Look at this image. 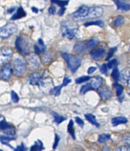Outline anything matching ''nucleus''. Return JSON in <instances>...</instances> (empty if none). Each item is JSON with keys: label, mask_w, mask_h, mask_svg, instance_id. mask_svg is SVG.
<instances>
[{"label": "nucleus", "mask_w": 130, "mask_h": 151, "mask_svg": "<svg viewBox=\"0 0 130 151\" xmlns=\"http://www.w3.org/2000/svg\"><path fill=\"white\" fill-rule=\"evenodd\" d=\"M103 10L100 7L81 6L72 14V17L76 22H81V21L91 19V18H100L103 15Z\"/></svg>", "instance_id": "obj_1"}, {"label": "nucleus", "mask_w": 130, "mask_h": 151, "mask_svg": "<svg viewBox=\"0 0 130 151\" xmlns=\"http://www.w3.org/2000/svg\"><path fill=\"white\" fill-rule=\"evenodd\" d=\"M12 71L14 75L18 77H22L25 75L27 71V62L21 55L14 58L12 62Z\"/></svg>", "instance_id": "obj_2"}, {"label": "nucleus", "mask_w": 130, "mask_h": 151, "mask_svg": "<svg viewBox=\"0 0 130 151\" xmlns=\"http://www.w3.org/2000/svg\"><path fill=\"white\" fill-rule=\"evenodd\" d=\"M15 46L18 51L23 55H27L30 52V41L23 36H18L15 41Z\"/></svg>", "instance_id": "obj_3"}, {"label": "nucleus", "mask_w": 130, "mask_h": 151, "mask_svg": "<svg viewBox=\"0 0 130 151\" xmlns=\"http://www.w3.org/2000/svg\"><path fill=\"white\" fill-rule=\"evenodd\" d=\"M62 57L66 60L69 68L72 72H75L82 64V58L68 53H62Z\"/></svg>", "instance_id": "obj_4"}, {"label": "nucleus", "mask_w": 130, "mask_h": 151, "mask_svg": "<svg viewBox=\"0 0 130 151\" xmlns=\"http://www.w3.org/2000/svg\"><path fill=\"white\" fill-rule=\"evenodd\" d=\"M62 36L70 40H75L79 38V30L78 28L70 27L68 22L62 24Z\"/></svg>", "instance_id": "obj_5"}, {"label": "nucleus", "mask_w": 130, "mask_h": 151, "mask_svg": "<svg viewBox=\"0 0 130 151\" xmlns=\"http://www.w3.org/2000/svg\"><path fill=\"white\" fill-rule=\"evenodd\" d=\"M17 30H18V27L15 24H7L3 27H0V38L7 39L16 32Z\"/></svg>", "instance_id": "obj_6"}, {"label": "nucleus", "mask_w": 130, "mask_h": 151, "mask_svg": "<svg viewBox=\"0 0 130 151\" xmlns=\"http://www.w3.org/2000/svg\"><path fill=\"white\" fill-rule=\"evenodd\" d=\"M13 57V50L10 47L0 49V66L8 65Z\"/></svg>", "instance_id": "obj_7"}, {"label": "nucleus", "mask_w": 130, "mask_h": 151, "mask_svg": "<svg viewBox=\"0 0 130 151\" xmlns=\"http://www.w3.org/2000/svg\"><path fill=\"white\" fill-rule=\"evenodd\" d=\"M27 64L30 71L38 69L40 65V59L37 54H30L27 57Z\"/></svg>", "instance_id": "obj_8"}, {"label": "nucleus", "mask_w": 130, "mask_h": 151, "mask_svg": "<svg viewBox=\"0 0 130 151\" xmlns=\"http://www.w3.org/2000/svg\"><path fill=\"white\" fill-rule=\"evenodd\" d=\"M13 75L12 68L10 65H6L2 66L0 70V79L3 81H9Z\"/></svg>", "instance_id": "obj_9"}, {"label": "nucleus", "mask_w": 130, "mask_h": 151, "mask_svg": "<svg viewBox=\"0 0 130 151\" xmlns=\"http://www.w3.org/2000/svg\"><path fill=\"white\" fill-rule=\"evenodd\" d=\"M88 51L87 42H79L74 46V52L78 55H84Z\"/></svg>", "instance_id": "obj_10"}, {"label": "nucleus", "mask_w": 130, "mask_h": 151, "mask_svg": "<svg viewBox=\"0 0 130 151\" xmlns=\"http://www.w3.org/2000/svg\"><path fill=\"white\" fill-rule=\"evenodd\" d=\"M27 81L31 85H41L43 81L39 73H31L27 78Z\"/></svg>", "instance_id": "obj_11"}, {"label": "nucleus", "mask_w": 130, "mask_h": 151, "mask_svg": "<svg viewBox=\"0 0 130 151\" xmlns=\"http://www.w3.org/2000/svg\"><path fill=\"white\" fill-rule=\"evenodd\" d=\"M99 94H100L101 100H108L110 97H112L113 96L111 90L108 87H107V86L100 88V90H99Z\"/></svg>", "instance_id": "obj_12"}, {"label": "nucleus", "mask_w": 130, "mask_h": 151, "mask_svg": "<svg viewBox=\"0 0 130 151\" xmlns=\"http://www.w3.org/2000/svg\"><path fill=\"white\" fill-rule=\"evenodd\" d=\"M91 82H90V86L91 87L93 90H98L100 87H101L102 84H103V80L100 76H96L92 78H91Z\"/></svg>", "instance_id": "obj_13"}, {"label": "nucleus", "mask_w": 130, "mask_h": 151, "mask_svg": "<svg viewBox=\"0 0 130 151\" xmlns=\"http://www.w3.org/2000/svg\"><path fill=\"white\" fill-rule=\"evenodd\" d=\"M106 52V50L104 48H98L97 50H93L91 52V56L95 60H100L104 56Z\"/></svg>", "instance_id": "obj_14"}, {"label": "nucleus", "mask_w": 130, "mask_h": 151, "mask_svg": "<svg viewBox=\"0 0 130 151\" xmlns=\"http://www.w3.org/2000/svg\"><path fill=\"white\" fill-rule=\"evenodd\" d=\"M114 2L116 4L117 6V9L120 10V11H124V12H128L129 11L130 9V5L126 2H123V1H116L115 0Z\"/></svg>", "instance_id": "obj_15"}, {"label": "nucleus", "mask_w": 130, "mask_h": 151, "mask_svg": "<svg viewBox=\"0 0 130 151\" xmlns=\"http://www.w3.org/2000/svg\"><path fill=\"white\" fill-rule=\"evenodd\" d=\"M46 49V46H45L44 43L42 39H39L38 41V44L34 45V51H35L36 54H39L45 51Z\"/></svg>", "instance_id": "obj_16"}, {"label": "nucleus", "mask_w": 130, "mask_h": 151, "mask_svg": "<svg viewBox=\"0 0 130 151\" xmlns=\"http://www.w3.org/2000/svg\"><path fill=\"white\" fill-rule=\"evenodd\" d=\"M111 122H112V124L113 126H117L119 124H126V123H127L128 120H127L126 118L123 117V116H118V117H115L112 119Z\"/></svg>", "instance_id": "obj_17"}, {"label": "nucleus", "mask_w": 130, "mask_h": 151, "mask_svg": "<svg viewBox=\"0 0 130 151\" xmlns=\"http://www.w3.org/2000/svg\"><path fill=\"white\" fill-rule=\"evenodd\" d=\"M26 16V12L24 11V9H22V7H19L17 10L16 13L13 15L12 17L11 18L12 20H17L19 19V18H24V17Z\"/></svg>", "instance_id": "obj_18"}, {"label": "nucleus", "mask_w": 130, "mask_h": 151, "mask_svg": "<svg viewBox=\"0 0 130 151\" xmlns=\"http://www.w3.org/2000/svg\"><path fill=\"white\" fill-rule=\"evenodd\" d=\"M121 75V79L123 82H125L126 85L129 86V80H130V77H129V69L123 70L122 71V73L120 74Z\"/></svg>", "instance_id": "obj_19"}, {"label": "nucleus", "mask_w": 130, "mask_h": 151, "mask_svg": "<svg viewBox=\"0 0 130 151\" xmlns=\"http://www.w3.org/2000/svg\"><path fill=\"white\" fill-rule=\"evenodd\" d=\"M43 143L41 142L40 140H38L34 143V145L31 146L30 151H41L43 150Z\"/></svg>", "instance_id": "obj_20"}, {"label": "nucleus", "mask_w": 130, "mask_h": 151, "mask_svg": "<svg viewBox=\"0 0 130 151\" xmlns=\"http://www.w3.org/2000/svg\"><path fill=\"white\" fill-rule=\"evenodd\" d=\"M84 117H85V119H87V121L89 122H91L92 124L95 125L96 127H100V124L98 122L96 117H95L94 115H92V114H89V113L85 114V115H84Z\"/></svg>", "instance_id": "obj_21"}, {"label": "nucleus", "mask_w": 130, "mask_h": 151, "mask_svg": "<svg viewBox=\"0 0 130 151\" xmlns=\"http://www.w3.org/2000/svg\"><path fill=\"white\" fill-rule=\"evenodd\" d=\"M13 140H14V137H9V136H6V135H0V142L3 144L8 145L11 148H13V147L10 145V144H9V142Z\"/></svg>", "instance_id": "obj_22"}, {"label": "nucleus", "mask_w": 130, "mask_h": 151, "mask_svg": "<svg viewBox=\"0 0 130 151\" xmlns=\"http://www.w3.org/2000/svg\"><path fill=\"white\" fill-rule=\"evenodd\" d=\"M99 43V40L97 37H94L92 39H91L90 40L87 41V48L88 50H91L92 49H94L97 45Z\"/></svg>", "instance_id": "obj_23"}, {"label": "nucleus", "mask_w": 130, "mask_h": 151, "mask_svg": "<svg viewBox=\"0 0 130 151\" xmlns=\"http://www.w3.org/2000/svg\"><path fill=\"white\" fill-rule=\"evenodd\" d=\"M53 116L54 117V122H55L56 124H60L61 122H62L63 121H65L66 119V117H63V116H60L56 112H53Z\"/></svg>", "instance_id": "obj_24"}, {"label": "nucleus", "mask_w": 130, "mask_h": 151, "mask_svg": "<svg viewBox=\"0 0 130 151\" xmlns=\"http://www.w3.org/2000/svg\"><path fill=\"white\" fill-rule=\"evenodd\" d=\"M111 77H112V78L113 79V81H118L119 80L120 74H119V69H118L117 67L114 68H113L112 73H111Z\"/></svg>", "instance_id": "obj_25"}, {"label": "nucleus", "mask_w": 130, "mask_h": 151, "mask_svg": "<svg viewBox=\"0 0 130 151\" xmlns=\"http://www.w3.org/2000/svg\"><path fill=\"white\" fill-rule=\"evenodd\" d=\"M91 25H97V26H99V27H103L104 23H103V21H101V20H98V21H95V22H86L84 24V26H86V27H87V26H91Z\"/></svg>", "instance_id": "obj_26"}, {"label": "nucleus", "mask_w": 130, "mask_h": 151, "mask_svg": "<svg viewBox=\"0 0 130 151\" xmlns=\"http://www.w3.org/2000/svg\"><path fill=\"white\" fill-rule=\"evenodd\" d=\"M110 138V135L109 134H102L99 135V137H98V142L103 144V143L107 142Z\"/></svg>", "instance_id": "obj_27"}, {"label": "nucleus", "mask_w": 130, "mask_h": 151, "mask_svg": "<svg viewBox=\"0 0 130 151\" xmlns=\"http://www.w3.org/2000/svg\"><path fill=\"white\" fill-rule=\"evenodd\" d=\"M73 124H74L73 121H72V120H70L69 123L68 124V132L69 133V134L71 135L72 137V138H73L74 140H75V130H74V128H73Z\"/></svg>", "instance_id": "obj_28"}, {"label": "nucleus", "mask_w": 130, "mask_h": 151, "mask_svg": "<svg viewBox=\"0 0 130 151\" xmlns=\"http://www.w3.org/2000/svg\"><path fill=\"white\" fill-rule=\"evenodd\" d=\"M125 22V18L123 16H118L116 18H115L113 21V25L115 27H118V26H120V25L123 24Z\"/></svg>", "instance_id": "obj_29"}, {"label": "nucleus", "mask_w": 130, "mask_h": 151, "mask_svg": "<svg viewBox=\"0 0 130 151\" xmlns=\"http://www.w3.org/2000/svg\"><path fill=\"white\" fill-rule=\"evenodd\" d=\"M41 59L44 64H48L51 61V55L50 54V52H45V53H43Z\"/></svg>", "instance_id": "obj_30"}, {"label": "nucleus", "mask_w": 130, "mask_h": 151, "mask_svg": "<svg viewBox=\"0 0 130 151\" xmlns=\"http://www.w3.org/2000/svg\"><path fill=\"white\" fill-rule=\"evenodd\" d=\"M113 86H114V87H115V89H116V95H117L118 97H119V96H120L122 94H123V86L120 85V84H116H116H114Z\"/></svg>", "instance_id": "obj_31"}, {"label": "nucleus", "mask_w": 130, "mask_h": 151, "mask_svg": "<svg viewBox=\"0 0 130 151\" xmlns=\"http://www.w3.org/2000/svg\"><path fill=\"white\" fill-rule=\"evenodd\" d=\"M92 88H91V87L90 86L89 84H84V85L82 86V87H81L80 89V93L81 94H84V93H86L87 92V91H92Z\"/></svg>", "instance_id": "obj_32"}, {"label": "nucleus", "mask_w": 130, "mask_h": 151, "mask_svg": "<svg viewBox=\"0 0 130 151\" xmlns=\"http://www.w3.org/2000/svg\"><path fill=\"white\" fill-rule=\"evenodd\" d=\"M117 65H118L117 59H113L107 63V68H114L117 67Z\"/></svg>", "instance_id": "obj_33"}, {"label": "nucleus", "mask_w": 130, "mask_h": 151, "mask_svg": "<svg viewBox=\"0 0 130 151\" xmlns=\"http://www.w3.org/2000/svg\"><path fill=\"white\" fill-rule=\"evenodd\" d=\"M91 78L90 76H82L77 78L75 80V83L76 84H82V83H84V82L87 81H89Z\"/></svg>", "instance_id": "obj_34"}, {"label": "nucleus", "mask_w": 130, "mask_h": 151, "mask_svg": "<svg viewBox=\"0 0 130 151\" xmlns=\"http://www.w3.org/2000/svg\"><path fill=\"white\" fill-rule=\"evenodd\" d=\"M52 2L53 4H57L58 6H60V8L65 7V6L68 5L69 1L68 0H64V1H56V0H52Z\"/></svg>", "instance_id": "obj_35"}, {"label": "nucleus", "mask_w": 130, "mask_h": 151, "mask_svg": "<svg viewBox=\"0 0 130 151\" xmlns=\"http://www.w3.org/2000/svg\"><path fill=\"white\" fill-rule=\"evenodd\" d=\"M11 124H8L7 122H6V120H2V121H0V130H2V131H5L6 129H7L9 126H10Z\"/></svg>", "instance_id": "obj_36"}, {"label": "nucleus", "mask_w": 130, "mask_h": 151, "mask_svg": "<svg viewBox=\"0 0 130 151\" xmlns=\"http://www.w3.org/2000/svg\"><path fill=\"white\" fill-rule=\"evenodd\" d=\"M123 141L125 143V144H126V146H129L130 144V135L129 134L127 133L126 134L123 135Z\"/></svg>", "instance_id": "obj_37"}, {"label": "nucleus", "mask_w": 130, "mask_h": 151, "mask_svg": "<svg viewBox=\"0 0 130 151\" xmlns=\"http://www.w3.org/2000/svg\"><path fill=\"white\" fill-rule=\"evenodd\" d=\"M11 96H12V100L14 103H18V100H19V97H18V94H17L16 93L14 92V91H12L11 93Z\"/></svg>", "instance_id": "obj_38"}, {"label": "nucleus", "mask_w": 130, "mask_h": 151, "mask_svg": "<svg viewBox=\"0 0 130 151\" xmlns=\"http://www.w3.org/2000/svg\"><path fill=\"white\" fill-rule=\"evenodd\" d=\"M71 81H72V80L71 79L69 78V77H67V76H66L64 78V79H63V82H62V84H61V87H66V86H67L69 84V83H71Z\"/></svg>", "instance_id": "obj_39"}, {"label": "nucleus", "mask_w": 130, "mask_h": 151, "mask_svg": "<svg viewBox=\"0 0 130 151\" xmlns=\"http://www.w3.org/2000/svg\"><path fill=\"white\" fill-rule=\"evenodd\" d=\"M116 151H130L129 146H120L116 148Z\"/></svg>", "instance_id": "obj_40"}, {"label": "nucleus", "mask_w": 130, "mask_h": 151, "mask_svg": "<svg viewBox=\"0 0 130 151\" xmlns=\"http://www.w3.org/2000/svg\"><path fill=\"white\" fill-rule=\"evenodd\" d=\"M116 47H114V48L110 49V51H109L108 54H107V58H106V59H107V60H108V59H110L111 57L113 56V55L114 54V52H116Z\"/></svg>", "instance_id": "obj_41"}, {"label": "nucleus", "mask_w": 130, "mask_h": 151, "mask_svg": "<svg viewBox=\"0 0 130 151\" xmlns=\"http://www.w3.org/2000/svg\"><path fill=\"white\" fill-rule=\"evenodd\" d=\"M48 12L50 13V14H54L56 12V8L54 5H52L50 6V7L48 9Z\"/></svg>", "instance_id": "obj_42"}, {"label": "nucleus", "mask_w": 130, "mask_h": 151, "mask_svg": "<svg viewBox=\"0 0 130 151\" xmlns=\"http://www.w3.org/2000/svg\"><path fill=\"white\" fill-rule=\"evenodd\" d=\"M107 66L106 64H103L102 65V66L100 67V72L102 73V74H104V75H107Z\"/></svg>", "instance_id": "obj_43"}, {"label": "nucleus", "mask_w": 130, "mask_h": 151, "mask_svg": "<svg viewBox=\"0 0 130 151\" xmlns=\"http://www.w3.org/2000/svg\"><path fill=\"white\" fill-rule=\"evenodd\" d=\"M59 135H57V134H55V141H54V144H53V149L56 150L57 147V146H58V144H59Z\"/></svg>", "instance_id": "obj_44"}, {"label": "nucleus", "mask_w": 130, "mask_h": 151, "mask_svg": "<svg viewBox=\"0 0 130 151\" xmlns=\"http://www.w3.org/2000/svg\"><path fill=\"white\" fill-rule=\"evenodd\" d=\"M75 122L77 123V124H79V125H81V126H84V121L82 120V119H80L79 117H75Z\"/></svg>", "instance_id": "obj_45"}, {"label": "nucleus", "mask_w": 130, "mask_h": 151, "mask_svg": "<svg viewBox=\"0 0 130 151\" xmlns=\"http://www.w3.org/2000/svg\"><path fill=\"white\" fill-rule=\"evenodd\" d=\"M96 70H97L96 67H95V66H91V67H90L89 68H88V70H87V74H92V73L95 72Z\"/></svg>", "instance_id": "obj_46"}, {"label": "nucleus", "mask_w": 130, "mask_h": 151, "mask_svg": "<svg viewBox=\"0 0 130 151\" xmlns=\"http://www.w3.org/2000/svg\"><path fill=\"white\" fill-rule=\"evenodd\" d=\"M16 149L18 151H26V149H25V146H24L23 144H22L20 146H18Z\"/></svg>", "instance_id": "obj_47"}, {"label": "nucleus", "mask_w": 130, "mask_h": 151, "mask_svg": "<svg viewBox=\"0 0 130 151\" xmlns=\"http://www.w3.org/2000/svg\"><path fill=\"white\" fill-rule=\"evenodd\" d=\"M65 11H66V8L65 7H62V8H60V9H59V11L58 12V14H59V15H62V14H64Z\"/></svg>", "instance_id": "obj_48"}, {"label": "nucleus", "mask_w": 130, "mask_h": 151, "mask_svg": "<svg viewBox=\"0 0 130 151\" xmlns=\"http://www.w3.org/2000/svg\"><path fill=\"white\" fill-rule=\"evenodd\" d=\"M102 151H111L110 147H109L108 146H105V147H103V149H102Z\"/></svg>", "instance_id": "obj_49"}, {"label": "nucleus", "mask_w": 130, "mask_h": 151, "mask_svg": "<svg viewBox=\"0 0 130 151\" xmlns=\"http://www.w3.org/2000/svg\"><path fill=\"white\" fill-rule=\"evenodd\" d=\"M15 10V8L13 7V8H11V9H8V11H7V13L9 14V13H13V12Z\"/></svg>", "instance_id": "obj_50"}, {"label": "nucleus", "mask_w": 130, "mask_h": 151, "mask_svg": "<svg viewBox=\"0 0 130 151\" xmlns=\"http://www.w3.org/2000/svg\"><path fill=\"white\" fill-rule=\"evenodd\" d=\"M31 10H32V11L34 12V13H38V9H37V8H35V7L31 8Z\"/></svg>", "instance_id": "obj_51"}, {"label": "nucleus", "mask_w": 130, "mask_h": 151, "mask_svg": "<svg viewBox=\"0 0 130 151\" xmlns=\"http://www.w3.org/2000/svg\"><path fill=\"white\" fill-rule=\"evenodd\" d=\"M72 151H84V150H83L82 149H81V148L76 147V148H75V149H74Z\"/></svg>", "instance_id": "obj_52"}, {"label": "nucleus", "mask_w": 130, "mask_h": 151, "mask_svg": "<svg viewBox=\"0 0 130 151\" xmlns=\"http://www.w3.org/2000/svg\"><path fill=\"white\" fill-rule=\"evenodd\" d=\"M0 151H2V150H0Z\"/></svg>", "instance_id": "obj_53"}, {"label": "nucleus", "mask_w": 130, "mask_h": 151, "mask_svg": "<svg viewBox=\"0 0 130 151\" xmlns=\"http://www.w3.org/2000/svg\"><path fill=\"white\" fill-rule=\"evenodd\" d=\"M0 118H1V116H0Z\"/></svg>", "instance_id": "obj_54"}]
</instances>
